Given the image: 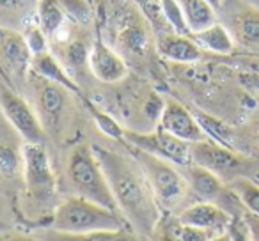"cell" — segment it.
Returning a JSON list of instances; mask_svg holds the SVG:
<instances>
[{"label": "cell", "mask_w": 259, "mask_h": 241, "mask_svg": "<svg viewBox=\"0 0 259 241\" xmlns=\"http://www.w3.org/2000/svg\"><path fill=\"white\" fill-rule=\"evenodd\" d=\"M121 215L139 234L151 237L160 223V202L137 160L115 149L93 146Z\"/></svg>", "instance_id": "obj_1"}, {"label": "cell", "mask_w": 259, "mask_h": 241, "mask_svg": "<svg viewBox=\"0 0 259 241\" xmlns=\"http://www.w3.org/2000/svg\"><path fill=\"white\" fill-rule=\"evenodd\" d=\"M52 229L69 234H85L96 230H115L130 227L119 211L93 202L89 199L73 197L62 201L52 216Z\"/></svg>", "instance_id": "obj_2"}, {"label": "cell", "mask_w": 259, "mask_h": 241, "mask_svg": "<svg viewBox=\"0 0 259 241\" xmlns=\"http://www.w3.org/2000/svg\"><path fill=\"white\" fill-rule=\"evenodd\" d=\"M68 179L75 195L119 211L107 176H105L96 158V153L91 146L78 144L71 151L68 162Z\"/></svg>", "instance_id": "obj_3"}, {"label": "cell", "mask_w": 259, "mask_h": 241, "mask_svg": "<svg viewBox=\"0 0 259 241\" xmlns=\"http://www.w3.org/2000/svg\"><path fill=\"white\" fill-rule=\"evenodd\" d=\"M126 148L132 153V156L139 162V165L142 167L156 199H158L160 206L174 209L185 201L190 188H188L185 174L180 167L160 158V156L151 155V153L144 151V149L135 148V146L126 144Z\"/></svg>", "instance_id": "obj_4"}, {"label": "cell", "mask_w": 259, "mask_h": 241, "mask_svg": "<svg viewBox=\"0 0 259 241\" xmlns=\"http://www.w3.org/2000/svg\"><path fill=\"white\" fill-rule=\"evenodd\" d=\"M27 80L32 82L34 100H36L34 108L39 115L41 124H43L47 135L55 137L64 128L66 119L69 115V108L73 107V96H76V94H73L71 90L59 85V83L41 78L39 75L32 71L29 73Z\"/></svg>", "instance_id": "obj_5"}, {"label": "cell", "mask_w": 259, "mask_h": 241, "mask_svg": "<svg viewBox=\"0 0 259 241\" xmlns=\"http://www.w3.org/2000/svg\"><path fill=\"white\" fill-rule=\"evenodd\" d=\"M23 160H25L23 183H25L27 197L34 206H48L55 197L57 179L45 144L23 142Z\"/></svg>", "instance_id": "obj_6"}, {"label": "cell", "mask_w": 259, "mask_h": 241, "mask_svg": "<svg viewBox=\"0 0 259 241\" xmlns=\"http://www.w3.org/2000/svg\"><path fill=\"white\" fill-rule=\"evenodd\" d=\"M0 110L4 114L6 121L11 124L16 135H20L27 144H45L47 131H45L41 119L36 108L23 100L16 90L0 85Z\"/></svg>", "instance_id": "obj_7"}, {"label": "cell", "mask_w": 259, "mask_h": 241, "mask_svg": "<svg viewBox=\"0 0 259 241\" xmlns=\"http://www.w3.org/2000/svg\"><path fill=\"white\" fill-rule=\"evenodd\" d=\"M124 142L139 149H144L151 155L160 156V158L178 165L180 169H185V167L194 163L190 144L167 133L162 128L155 131H146V133L144 131L139 133V131L124 130Z\"/></svg>", "instance_id": "obj_8"}, {"label": "cell", "mask_w": 259, "mask_h": 241, "mask_svg": "<svg viewBox=\"0 0 259 241\" xmlns=\"http://www.w3.org/2000/svg\"><path fill=\"white\" fill-rule=\"evenodd\" d=\"M190 149L194 163L211 170L222 181L226 177L233 181L234 177L243 176V170L247 169V160L243 156L238 155L234 149L226 148L211 138L194 142V144H190Z\"/></svg>", "instance_id": "obj_9"}, {"label": "cell", "mask_w": 259, "mask_h": 241, "mask_svg": "<svg viewBox=\"0 0 259 241\" xmlns=\"http://www.w3.org/2000/svg\"><path fill=\"white\" fill-rule=\"evenodd\" d=\"M185 174V179L188 183L190 191L199 199V201H208L215 202L220 208H224L227 213H231L229 206L236 204L241 206V202L238 201V197L233 194V190L229 188V184H224V181L220 179L217 174H213L211 170L204 169V167L192 163V165L181 169ZM243 208V206H241Z\"/></svg>", "instance_id": "obj_10"}, {"label": "cell", "mask_w": 259, "mask_h": 241, "mask_svg": "<svg viewBox=\"0 0 259 241\" xmlns=\"http://www.w3.org/2000/svg\"><path fill=\"white\" fill-rule=\"evenodd\" d=\"M0 64L15 82L29 78L32 50L22 30L0 27Z\"/></svg>", "instance_id": "obj_11"}, {"label": "cell", "mask_w": 259, "mask_h": 241, "mask_svg": "<svg viewBox=\"0 0 259 241\" xmlns=\"http://www.w3.org/2000/svg\"><path fill=\"white\" fill-rule=\"evenodd\" d=\"M158 123V128L181 138V140L188 142V144L209 138L206 131L201 128L199 121L195 119L194 112H190L187 107H183L180 101L172 100V98L165 100V107H163Z\"/></svg>", "instance_id": "obj_12"}, {"label": "cell", "mask_w": 259, "mask_h": 241, "mask_svg": "<svg viewBox=\"0 0 259 241\" xmlns=\"http://www.w3.org/2000/svg\"><path fill=\"white\" fill-rule=\"evenodd\" d=\"M89 69L98 80L105 83L121 82L128 75V66H126L124 57L117 50L108 46L101 36H98L93 41L89 54Z\"/></svg>", "instance_id": "obj_13"}, {"label": "cell", "mask_w": 259, "mask_h": 241, "mask_svg": "<svg viewBox=\"0 0 259 241\" xmlns=\"http://www.w3.org/2000/svg\"><path fill=\"white\" fill-rule=\"evenodd\" d=\"M234 216L227 213L224 208H220L215 202L208 201H199L194 204L183 208V211L178 215V222L187 223V225H195L201 229L211 230V232L219 234L229 229L233 223Z\"/></svg>", "instance_id": "obj_14"}, {"label": "cell", "mask_w": 259, "mask_h": 241, "mask_svg": "<svg viewBox=\"0 0 259 241\" xmlns=\"http://www.w3.org/2000/svg\"><path fill=\"white\" fill-rule=\"evenodd\" d=\"M153 41L149 29L141 20H126L117 34V52L122 57L142 59L151 52Z\"/></svg>", "instance_id": "obj_15"}, {"label": "cell", "mask_w": 259, "mask_h": 241, "mask_svg": "<svg viewBox=\"0 0 259 241\" xmlns=\"http://www.w3.org/2000/svg\"><path fill=\"white\" fill-rule=\"evenodd\" d=\"M30 71L39 75L41 78L50 80L54 83L66 87L68 90H71L76 96H82V89H80L78 82L75 80V76L66 69V66L52 54L50 50L39 52V54L32 55V64H30Z\"/></svg>", "instance_id": "obj_16"}, {"label": "cell", "mask_w": 259, "mask_h": 241, "mask_svg": "<svg viewBox=\"0 0 259 241\" xmlns=\"http://www.w3.org/2000/svg\"><path fill=\"white\" fill-rule=\"evenodd\" d=\"M156 50L162 57L174 62H183V64L201 61L202 54H204V50L195 43L192 34L185 36V34L178 32H170L160 37L156 43Z\"/></svg>", "instance_id": "obj_17"}, {"label": "cell", "mask_w": 259, "mask_h": 241, "mask_svg": "<svg viewBox=\"0 0 259 241\" xmlns=\"http://www.w3.org/2000/svg\"><path fill=\"white\" fill-rule=\"evenodd\" d=\"M39 237L43 241H149L148 236L139 234L132 227H122L115 230H96V232L85 234H69L50 229Z\"/></svg>", "instance_id": "obj_18"}, {"label": "cell", "mask_w": 259, "mask_h": 241, "mask_svg": "<svg viewBox=\"0 0 259 241\" xmlns=\"http://www.w3.org/2000/svg\"><path fill=\"white\" fill-rule=\"evenodd\" d=\"M227 29L234 41L252 50H259V8L247 6L236 11L231 16V25Z\"/></svg>", "instance_id": "obj_19"}, {"label": "cell", "mask_w": 259, "mask_h": 241, "mask_svg": "<svg viewBox=\"0 0 259 241\" xmlns=\"http://www.w3.org/2000/svg\"><path fill=\"white\" fill-rule=\"evenodd\" d=\"M16 138H20V135L0 140V179L8 183L23 181V170H25L23 142L20 144Z\"/></svg>", "instance_id": "obj_20"}, {"label": "cell", "mask_w": 259, "mask_h": 241, "mask_svg": "<svg viewBox=\"0 0 259 241\" xmlns=\"http://www.w3.org/2000/svg\"><path fill=\"white\" fill-rule=\"evenodd\" d=\"M39 0H0V27L23 30L36 22Z\"/></svg>", "instance_id": "obj_21"}, {"label": "cell", "mask_w": 259, "mask_h": 241, "mask_svg": "<svg viewBox=\"0 0 259 241\" xmlns=\"http://www.w3.org/2000/svg\"><path fill=\"white\" fill-rule=\"evenodd\" d=\"M192 37H194L195 43H197L204 52L227 55L234 50L233 34H231L229 29L220 22H215L213 25H209L208 29H204V30L194 32Z\"/></svg>", "instance_id": "obj_22"}, {"label": "cell", "mask_w": 259, "mask_h": 241, "mask_svg": "<svg viewBox=\"0 0 259 241\" xmlns=\"http://www.w3.org/2000/svg\"><path fill=\"white\" fill-rule=\"evenodd\" d=\"M68 15L59 0H39L36 11V23L41 27L48 39L55 36L68 23Z\"/></svg>", "instance_id": "obj_23"}, {"label": "cell", "mask_w": 259, "mask_h": 241, "mask_svg": "<svg viewBox=\"0 0 259 241\" xmlns=\"http://www.w3.org/2000/svg\"><path fill=\"white\" fill-rule=\"evenodd\" d=\"M178 2L183 9L185 20L192 34L208 29L209 25L219 22V13L206 0H178Z\"/></svg>", "instance_id": "obj_24"}, {"label": "cell", "mask_w": 259, "mask_h": 241, "mask_svg": "<svg viewBox=\"0 0 259 241\" xmlns=\"http://www.w3.org/2000/svg\"><path fill=\"white\" fill-rule=\"evenodd\" d=\"M229 188L241 202L245 211L259 215V184H255L247 176H238L229 181Z\"/></svg>", "instance_id": "obj_25"}, {"label": "cell", "mask_w": 259, "mask_h": 241, "mask_svg": "<svg viewBox=\"0 0 259 241\" xmlns=\"http://www.w3.org/2000/svg\"><path fill=\"white\" fill-rule=\"evenodd\" d=\"M194 115L199 121V124H201V128L206 131V135H208L211 140H215V142H219V144L226 146V148L233 149L234 131L231 130L227 124H224L222 121H219V119L211 117V115H208V114H202V112H199V110H195Z\"/></svg>", "instance_id": "obj_26"}, {"label": "cell", "mask_w": 259, "mask_h": 241, "mask_svg": "<svg viewBox=\"0 0 259 241\" xmlns=\"http://www.w3.org/2000/svg\"><path fill=\"white\" fill-rule=\"evenodd\" d=\"M83 101H85L87 110L91 112L94 123L98 124L101 133L107 135L108 138H114V140H117V142H124V128L119 126L117 121H114L108 114H105V112H101L100 108H96L91 101H87V100H83Z\"/></svg>", "instance_id": "obj_27"}, {"label": "cell", "mask_w": 259, "mask_h": 241, "mask_svg": "<svg viewBox=\"0 0 259 241\" xmlns=\"http://www.w3.org/2000/svg\"><path fill=\"white\" fill-rule=\"evenodd\" d=\"M160 9H162L163 16H165L167 23L170 25L172 32L185 34V36H190V29H188V23L185 20L183 9H181L180 2L178 0H158Z\"/></svg>", "instance_id": "obj_28"}, {"label": "cell", "mask_w": 259, "mask_h": 241, "mask_svg": "<svg viewBox=\"0 0 259 241\" xmlns=\"http://www.w3.org/2000/svg\"><path fill=\"white\" fill-rule=\"evenodd\" d=\"M59 2L73 23L83 25L91 20V8L87 6L85 0H59Z\"/></svg>", "instance_id": "obj_29"}, {"label": "cell", "mask_w": 259, "mask_h": 241, "mask_svg": "<svg viewBox=\"0 0 259 241\" xmlns=\"http://www.w3.org/2000/svg\"><path fill=\"white\" fill-rule=\"evenodd\" d=\"M22 32H23V36H25L27 43H29L30 50H32V55L39 54V52L50 50V44H48V41H50V39H48L47 34L41 30V27L37 25L36 22L29 23V25H27Z\"/></svg>", "instance_id": "obj_30"}, {"label": "cell", "mask_w": 259, "mask_h": 241, "mask_svg": "<svg viewBox=\"0 0 259 241\" xmlns=\"http://www.w3.org/2000/svg\"><path fill=\"white\" fill-rule=\"evenodd\" d=\"M176 232L181 241H209L215 236V232H211V230L201 229V227H195V225H187V223H180L178 220H176Z\"/></svg>", "instance_id": "obj_31"}, {"label": "cell", "mask_w": 259, "mask_h": 241, "mask_svg": "<svg viewBox=\"0 0 259 241\" xmlns=\"http://www.w3.org/2000/svg\"><path fill=\"white\" fill-rule=\"evenodd\" d=\"M241 222L247 227V232L250 236V241H259V215L243 211L241 213Z\"/></svg>", "instance_id": "obj_32"}, {"label": "cell", "mask_w": 259, "mask_h": 241, "mask_svg": "<svg viewBox=\"0 0 259 241\" xmlns=\"http://www.w3.org/2000/svg\"><path fill=\"white\" fill-rule=\"evenodd\" d=\"M227 230L231 232V239L233 241H250V236H248V232H247V227H245V223L241 222V220L234 218Z\"/></svg>", "instance_id": "obj_33"}, {"label": "cell", "mask_w": 259, "mask_h": 241, "mask_svg": "<svg viewBox=\"0 0 259 241\" xmlns=\"http://www.w3.org/2000/svg\"><path fill=\"white\" fill-rule=\"evenodd\" d=\"M0 241H43L39 236H25V234H8L0 237Z\"/></svg>", "instance_id": "obj_34"}, {"label": "cell", "mask_w": 259, "mask_h": 241, "mask_svg": "<svg viewBox=\"0 0 259 241\" xmlns=\"http://www.w3.org/2000/svg\"><path fill=\"white\" fill-rule=\"evenodd\" d=\"M209 241H233V239H231V232H229V230H224V232L215 234V236H213Z\"/></svg>", "instance_id": "obj_35"}, {"label": "cell", "mask_w": 259, "mask_h": 241, "mask_svg": "<svg viewBox=\"0 0 259 241\" xmlns=\"http://www.w3.org/2000/svg\"><path fill=\"white\" fill-rule=\"evenodd\" d=\"M209 6H211L213 9H215L217 13H220L222 11V8H224V0H206Z\"/></svg>", "instance_id": "obj_36"}, {"label": "cell", "mask_w": 259, "mask_h": 241, "mask_svg": "<svg viewBox=\"0 0 259 241\" xmlns=\"http://www.w3.org/2000/svg\"><path fill=\"white\" fill-rule=\"evenodd\" d=\"M257 144H259V133H257Z\"/></svg>", "instance_id": "obj_37"}]
</instances>
